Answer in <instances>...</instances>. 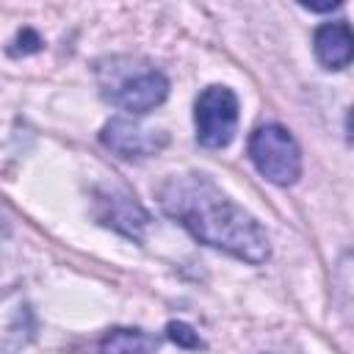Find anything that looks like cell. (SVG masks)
I'll use <instances>...</instances> for the list:
<instances>
[{"label":"cell","mask_w":354,"mask_h":354,"mask_svg":"<svg viewBox=\"0 0 354 354\" xmlns=\"http://www.w3.org/2000/svg\"><path fill=\"white\" fill-rule=\"evenodd\" d=\"M166 94H169V80L158 69H138L136 75L122 77L108 91L111 102L130 113H149L166 100Z\"/></svg>","instance_id":"cell-4"},{"label":"cell","mask_w":354,"mask_h":354,"mask_svg":"<svg viewBox=\"0 0 354 354\" xmlns=\"http://www.w3.org/2000/svg\"><path fill=\"white\" fill-rule=\"evenodd\" d=\"M166 332H169V337L177 343V346H183V348H202L205 343L199 340V335L188 326V324H183V321H171L169 326H166Z\"/></svg>","instance_id":"cell-9"},{"label":"cell","mask_w":354,"mask_h":354,"mask_svg":"<svg viewBox=\"0 0 354 354\" xmlns=\"http://www.w3.org/2000/svg\"><path fill=\"white\" fill-rule=\"evenodd\" d=\"M196 141L202 147H227L238 124V97L227 86H207L196 100Z\"/></svg>","instance_id":"cell-3"},{"label":"cell","mask_w":354,"mask_h":354,"mask_svg":"<svg viewBox=\"0 0 354 354\" xmlns=\"http://www.w3.org/2000/svg\"><path fill=\"white\" fill-rule=\"evenodd\" d=\"M166 133L160 130H149V127H141L138 122L133 119H111L105 127H102V144L116 152L119 158H127V160H138V158H149L155 152H160L166 147Z\"/></svg>","instance_id":"cell-5"},{"label":"cell","mask_w":354,"mask_h":354,"mask_svg":"<svg viewBox=\"0 0 354 354\" xmlns=\"http://www.w3.org/2000/svg\"><path fill=\"white\" fill-rule=\"evenodd\" d=\"M315 55L326 69L351 64V28L348 22H329L315 30Z\"/></svg>","instance_id":"cell-7"},{"label":"cell","mask_w":354,"mask_h":354,"mask_svg":"<svg viewBox=\"0 0 354 354\" xmlns=\"http://www.w3.org/2000/svg\"><path fill=\"white\" fill-rule=\"evenodd\" d=\"M158 199L163 213L177 218L196 241L254 266L268 260L271 243L266 230L207 174H171L158 188Z\"/></svg>","instance_id":"cell-1"},{"label":"cell","mask_w":354,"mask_h":354,"mask_svg":"<svg viewBox=\"0 0 354 354\" xmlns=\"http://www.w3.org/2000/svg\"><path fill=\"white\" fill-rule=\"evenodd\" d=\"M100 354H155V340L138 329H113L105 335Z\"/></svg>","instance_id":"cell-8"},{"label":"cell","mask_w":354,"mask_h":354,"mask_svg":"<svg viewBox=\"0 0 354 354\" xmlns=\"http://www.w3.org/2000/svg\"><path fill=\"white\" fill-rule=\"evenodd\" d=\"M97 218H100L102 224L119 230L122 235L136 238V241L141 238V232H144V227H147V221H149L147 210H144L130 194L116 191V188L97 194Z\"/></svg>","instance_id":"cell-6"},{"label":"cell","mask_w":354,"mask_h":354,"mask_svg":"<svg viewBox=\"0 0 354 354\" xmlns=\"http://www.w3.org/2000/svg\"><path fill=\"white\" fill-rule=\"evenodd\" d=\"M249 155L257 171L277 185H290L301 174L299 144L282 124H260L249 138Z\"/></svg>","instance_id":"cell-2"}]
</instances>
